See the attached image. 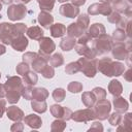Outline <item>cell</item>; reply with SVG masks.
<instances>
[{"mask_svg":"<svg viewBox=\"0 0 132 132\" xmlns=\"http://www.w3.org/2000/svg\"><path fill=\"white\" fill-rule=\"evenodd\" d=\"M23 130H24V124L21 121H16L10 127V131H12V132H15V131L18 132V131H23Z\"/></svg>","mask_w":132,"mask_h":132,"instance_id":"48","label":"cell"},{"mask_svg":"<svg viewBox=\"0 0 132 132\" xmlns=\"http://www.w3.org/2000/svg\"><path fill=\"white\" fill-rule=\"evenodd\" d=\"M101 3H109V0H99Z\"/></svg>","mask_w":132,"mask_h":132,"instance_id":"57","label":"cell"},{"mask_svg":"<svg viewBox=\"0 0 132 132\" xmlns=\"http://www.w3.org/2000/svg\"><path fill=\"white\" fill-rule=\"evenodd\" d=\"M28 27L24 23H6L3 22L0 24V42L6 45H10L13 38L24 35Z\"/></svg>","mask_w":132,"mask_h":132,"instance_id":"1","label":"cell"},{"mask_svg":"<svg viewBox=\"0 0 132 132\" xmlns=\"http://www.w3.org/2000/svg\"><path fill=\"white\" fill-rule=\"evenodd\" d=\"M110 52L112 58L117 60H125L129 53V51L125 45V42H112Z\"/></svg>","mask_w":132,"mask_h":132,"instance_id":"12","label":"cell"},{"mask_svg":"<svg viewBox=\"0 0 132 132\" xmlns=\"http://www.w3.org/2000/svg\"><path fill=\"white\" fill-rule=\"evenodd\" d=\"M55 48H56V44L52 38L43 36L41 39H39V52H38V54L42 58L46 59L47 61L50 60L51 54L54 53Z\"/></svg>","mask_w":132,"mask_h":132,"instance_id":"8","label":"cell"},{"mask_svg":"<svg viewBox=\"0 0 132 132\" xmlns=\"http://www.w3.org/2000/svg\"><path fill=\"white\" fill-rule=\"evenodd\" d=\"M37 21L41 25V27H43L44 29H50V27L54 23V16L47 11L40 10V12L38 13Z\"/></svg>","mask_w":132,"mask_h":132,"instance_id":"19","label":"cell"},{"mask_svg":"<svg viewBox=\"0 0 132 132\" xmlns=\"http://www.w3.org/2000/svg\"><path fill=\"white\" fill-rule=\"evenodd\" d=\"M48 64V61L46 60V59H44V58H42L39 54H38V57L32 62V64L30 65L32 68H33V70L35 71V72H38V73H40L41 72V70L46 66Z\"/></svg>","mask_w":132,"mask_h":132,"instance_id":"28","label":"cell"},{"mask_svg":"<svg viewBox=\"0 0 132 132\" xmlns=\"http://www.w3.org/2000/svg\"><path fill=\"white\" fill-rule=\"evenodd\" d=\"M71 120L75 121V122H82V123H87L89 121L95 120V113L93 108H85V109H79L76 110L74 112H72V117Z\"/></svg>","mask_w":132,"mask_h":132,"instance_id":"10","label":"cell"},{"mask_svg":"<svg viewBox=\"0 0 132 132\" xmlns=\"http://www.w3.org/2000/svg\"><path fill=\"white\" fill-rule=\"evenodd\" d=\"M67 1H69V0H58V2H60V3H64V2H67Z\"/></svg>","mask_w":132,"mask_h":132,"instance_id":"58","label":"cell"},{"mask_svg":"<svg viewBox=\"0 0 132 132\" xmlns=\"http://www.w3.org/2000/svg\"><path fill=\"white\" fill-rule=\"evenodd\" d=\"M23 120H24V123L32 129H39L42 126L41 118L35 113H30V114L24 117Z\"/></svg>","mask_w":132,"mask_h":132,"instance_id":"17","label":"cell"},{"mask_svg":"<svg viewBox=\"0 0 132 132\" xmlns=\"http://www.w3.org/2000/svg\"><path fill=\"white\" fill-rule=\"evenodd\" d=\"M122 117H123V113L118 112V111H114L113 113H111V114L108 116V122H109V124H110L111 126L117 127V126L121 123Z\"/></svg>","mask_w":132,"mask_h":132,"instance_id":"40","label":"cell"},{"mask_svg":"<svg viewBox=\"0 0 132 132\" xmlns=\"http://www.w3.org/2000/svg\"><path fill=\"white\" fill-rule=\"evenodd\" d=\"M26 34L29 38H31L33 40H39L43 37L44 32L39 26H32V27H29L27 29Z\"/></svg>","mask_w":132,"mask_h":132,"instance_id":"23","label":"cell"},{"mask_svg":"<svg viewBox=\"0 0 132 132\" xmlns=\"http://www.w3.org/2000/svg\"><path fill=\"white\" fill-rule=\"evenodd\" d=\"M93 110L95 113V119L99 121H104L108 118L110 110H111V104L110 102L105 98L102 100H99L95 103L93 106Z\"/></svg>","mask_w":132,"mask_h":132,"instance_id":"6","label":"cell"},{"mask_svg":"<svg viewBox=\"0 0 132 132\" xmlns=\"http://www.w3.org/2000/svg\"><path fill=\"white\" fill-rule=\"evenodd\" d=\"M1 9H2V3L0 2V11H1Z\"/></svg>","mask_w":132,"mask_h":132,"instance_id":"61","label":"cell"},{"mask_svg":"<svg viewBox=\"0 0 132 132\" xmlns=\"http://www.w3.org/2000/svg\"><path fill=\"white\" fill-rule=\"evenodd\" d=\"M117 130L118 131H131L132 130V113L131 112H127L126 114H124L122 117L121 123L117 126Z\"/></svg>","mask_w":132,"mask_h":132,"instance_id":"20","label":"cell"},{"mask_svg":"<svg viewBox=\"0 0 132 132\" xmlns=\"http://www.w3.org/2000/svg\"><path fill=\"white\" fill-rule=\"evenodd\" d=\"M112 39L106 33L92 39V48L97 56H103L110 52L112 46Z\"/></svg>","mask_w":132,"mask_h":132,"instance_id":"4","label":"cell"},{"mask_svg":"<svg viewBox=\"0 0 132 132\" xmlns=\"http://www.w3.org/2000/svg\"><path fill=\"white\" fill-rule=\"evenodd\" d=\"M125 1H126V2H128L129 4H131V2H132V0H125Z\"/></svg>","mask_w":132,"mask_h":132,"instance_id":"60","label":"cell"},{"mask_svg":"<svg viewBox=\"0 0 132 132\" xmlns=\"http://www.w3.org/2000/svg\"><path fill=\"white\" fill-rule=\"evenodd\" d=\"M27 14V7L25 4L16 3V4H10L7 8V16L10 21L16 22L20 20H23Z\"/></svg>","mask_w":132,"mask_h":132,"instance_id":"7","label":"cell"},{"mask_svg":"<svg viewBox=\"0 0 132 132\" xmlns=\"http://www.w3.org/2000/svg\"><path fill=\"white\" fill-rule=\"evenodd\" d=\"M55 1L56 0H37L39 7H40V10L47 11V12H51L54 9Z\"/></svg>","mask_w":132,"mask_h":132,"instance_id":"36","label":"cell"},{"mask_svg":"<svg viewBox=\"0 0 132 132\" xmlns=\"http://www.w3.org/2000/svg\"><path fill=\"white\" fill-rule=\"evenodd\" d=\"M97 71L105 76H120L125 71V65L119 61H112L110 58H101L97 60Z\"/></svg>","mask_w":132,"mask_h":132,"instance_id":"3","label":"cell"},{"mask_svg":"<svg viewBox=\"0 0 132 132\" xmlns=\"http://www.w3.org/2000/svg\"><path fill=\"white\" fill-rule=\"evenodd\" d=\"M5 97V87L4 84H0V99Z\"/></svg>","mask_w":132,"mask_h":132,"instance_id":"53","label":"cell"},{"mask_svg":"<svg viewBox=\"0 0 132 132\" xmlns=\"http://www.w3.org/2000/svg\"><path fill=\"white\" fill-rule=\"evenodd\" d=\"M48 62H50L51 66H53L54 68L55 67H60V66H62L64 64V57H63L62 54L56 53V54H54L53 56L50 57Z\"/></svg>","mask_w":132,"mask_h":132,"instance_id":"33","label":"cell"},{"mask_svg":"<svg viewBox=\"0 0 132 132\" xmlns=\"http://www.w3.org/2000/svg\"><path fill=\"white\" fill-rule=\"evenodd\" d=\"M108 92L113 96H120L123 92V86L118 79H111L108 84Z\"/></svg>","mask_w":132,"mask_h":132,"instance_id":"25","label":"cell"},{"mask_svg":"<svg viewBox=\"0 0 132 132\" xmlns=\"http://www.w3.org/2000/svg\"><path fill=\"white\" fill-rule=\"evenodd\" d=\"M80 66V72L87 77H94L97 73V59H90L86 57H81L77 60Z\"/></svg>","mask_w":132,"mask_h":132,"instance_id":"5","label":"cell"},{"mask_svg":"<svg viewBox=\"0 0 132 132\" xmlns=\"http://www.w3.org/2000/svg\"><path fill=\"white\" fill-rule=\"evenodd\" d=\"M89 131H103V126L100 123V121H96L91 125Z\"/></svg>","mask_w":132,"mask_h":132,"instance_id":"49","label":"cell"},{"mask_svg":"<svg viewBox=\"0 0 132 132\" xmlns=\"http://www.w3.org/2000/svg\"><path fill=\"white\" fill-rule=\"evenodd\" d=\"M48 97V91L45 88H33L32 92V100L43 101Z\"/></svg>","mask_w":132,"mask_h":132,"instance_id":"30","label":"cell"},{"mask_svg":"<svg viewBox=\"0 0 132 132\" xmlns=\"http://www.w3.org/2000/svg\"><path fill=\"white\" fill-rule=\"evenodd\" d=\"M5 53H6L5 44H3V43H1V42H0V56H1V55H3V54H5Z\"/></svg>","mask_w":132,"mask_h":132,"instance_id":"54","label":"cell"},{"mask_svg":"<svg viewBox=\"0 0 132 132\" xmlns=\"http://www.w3.org/2000/svg\"><path fill=\"white\" fill-rule=\"evenodd\" d=\"M0 78H1V73H0Z\"/></svg>","mask_w":132,"mask_h":132,"instance_id":"62","label":"cell"},{"mask_svg":"<svg viewBox=\"0 0 132 132\" xmlns=\"http://www.w3.org/2000/svg\"><path fill=\"white\" fill-rule=\"evenodd\" d=\"M0 2H1L2 4H6V5H10V4H12V2H13V0H0Z\"/></svg>","mask_w":132,"mask_h":132,"instance_id":"55","label":"cell"},{"mask_svg":"<svg viewBox=\"0 0 132 132\" xmlns=\"http://www.w3.org/2000/svg\"><path fill=\"white\" fill-rule=\"evenodd\" d=\"M50 111L53 117L57 119H63V116L65 112V106H61L59 104H53L50 107Z\"/></svg>","mask_w":132,"mask_h":132,"instance_id":"34","label":"cell"},{"mask_svg":"<svg viewBox=\"0 0 132 132\" xmlns=\"http://www.w3.org/2000/svg\"><path fill=\"white\" fill-rule=\"evenodd\" d=\"M54 100L56 102H62L65 97H66V91L63 89V88H56L54 91H53V94H52Z\"/></svg>","mask_w":132,"mask_h":132,"instance_id":"39","label":"cell"},{"mask_svg":"<svg viewBox=\"0 0 132 132\" xmlns=\"http://www.w3.org/2000/svg\"><path fill=\"white\" fill-rule=\"evenodd\" d=\"M29 70H30V65L27 64V63H25V62H21V63H19V64L16 65V67H15V71H16V73L20 74V75H22V76H23L24 74H26Z\"/></svg>","mask_w":132,"mask_h":132,"instance_id":"45","label":"cell"},{"mask_svg":"<svg viewBox=\"0 0 132 132\" xmlns=\"http://www.w3.org/2000/svg\"><path fill=\"white\" fill-rule=\"evenodd\" d=\"M81 102L84 103V105L86 107H89V108H92L95 103L97 102V99L95 97V95L91 92H84L82 95H81Z\"/></svg>","mask_w":132,"mask_h":132,"instance_id":"27","label":"cell"},{"mask_svg":"<svg viewBox=\"0 0 132 132\" xmlns=\"http://www.w3.org/2000/svg\"><path fill=\"white\" fill-rule=\"evenodd\" d=\"M31 108L37 112V113H43L46 111L47 109V104L45 102V100L43 101H39V100H32L31 101Z\"/></svg>","mask_w":132,"mask_h":132,"instance_id":"31","label":"cell"},{"mask_svg":"<svg viewBox=\"0 0 132 132\" xmlns=\"http://www.w3.org/2000/svg\"><path fill=\"white\" fill-rule=\"evenodd\" d=\"M92 93L95 95L97 101L106 98V91H105L103 88H101V87H96V88H94V89L92 90Z\"/></svg>","mask_w":132,"mask_h":132,"instance_id":"44","label":"cell"},{"mask_svg":"<svg viewBox=\"0 0 132 132\" xmlns=\"http://www.w3.org/2000/svg\"><path fill=\"white\" fill-rule=\"evenodd\" d=\"M123 77L127 81H132V69H131V67H129L128 70L123 72Z\"/></svg>","mask_w":132,"mask_h":132,"instance_id":"50","label":"cell"},{"mask_svg":"<svg viewBox=\"0 0 132 132\" xmlns=\"http://www.w3.org/2000/svg\"><path fill=\"white\" fill-rule=\"evenodd\" d=\"M38 81V76L34 70H29L26 74L23 75V84L27 86H35Z\"/></svg>","mask_w":132,"mask_h":132,"instance_id":"29","label":"cell"},{"mask_svg":"<svg viewBox=\"0 0 132 132\" xmlns=\"http://www.w3.org/2000/svg\"><path fill=\"white\" fill-rule=\"evenodd\" d=\"M32 92H33L32 86L24 85L21 94H22V97H24L26 100H32Z\"/></svg>","mask_w":132,"mask_h":132,"instance_id":"46","label":"cell"},{"mask_svg":"<svg viewBox=\"0 0 132 132\" xmlns=\"http://www.w3.org/2000/svg\"><path fill=\"white\" fill-rule=\"evenodd\" d=\"M59 12L61 15H63L65 18L74 19L79 14V8H78V6H75L72 3H65L60 6Z\"/></svg>","mask_w":132,"mask_h":132,"instance_id":"13","label":"cell"},{"mask_svg":"<svg viewBox=\"0 0 132 132\" xmlns=\"http://www.w3.org/2000/svg\"><path fill=\"white\" fill-rule=\"evenodd\" d=\"M77 20H76V24L84 30V31H87L88 27H89V24H90V18L87 13H80L78 14L77 16Z\"/></svg>","mask_w":132,"mask_h":132,"instance_id":"35","label":"cell"},{"mask_svg":"<svg viewBox=\"0 0 132 132\" xmlns=\"http://www.w3.org/2000/svg\"><path fill=\"white\" fill-rule=\"evenodd\" d=\"M67 90L70 93H79L82 91V84L79 81H71L67 86Z\"/></svg>","mask_w":132,"mask_h":132,"instance_id":"41","label":"cell"},{"mask_svg":"<svg viewBox=\"0 0 132 132\" xmlns=\"http://www.w3.org/2000/svg\"><path fill=\"white\" fill-rule=\"evenodd\" d=\"M75 52L81 56V57H86V58H90V59H94L97 57V55L95 54V52L93 51L92 47H90L88 44H79V43H76L75 46Z\"/></svg>","mask_w":132,"mask_h":132,"instance_id":"16","label":"cell"},{"mask_svg":"<svg viewBox=\"0 0 132 132\" xmlns=\"http://www.w3.org/2000/svg\"><path fill=\"white\" fill-rule=\"evenodd\" d=\"M66 128V121L62 120V119H58L55 120L52 125H51V131L52 132H59V131H63Z\"/></svg>","mask_w":132,"mask_h":132,"instance_id":"38","label":"cell"},{"mask_svg":"<svg viewBox=\"0 0 132 132\" xmlns=\"http://www.w3.org/2000/svg\"><path fill=\"white\" fill-rule=\"evenodd\" d=\"M92 37L89 35V33L86 31L84 34H81L79 37H78V39L76 40V43H79V44H88L90 41H92Z\"/></svg>","mask_w":132,"mask_h":132,"instance_id":"47","label":"cell"},{"mask_svg":"<svg viewBox=\"0 0 132 132\" xmlns=\"http://www.w3.org/2000/svg\"><path fill=\"white\" fill-rule=\"evenodd\" d=\"M86 31H84L76 23H71L67 29H66V33H67V36H70V37H73V38H78L81 34H84Z\"/></svg>","mask_w":132,"mask_h":132,"instance_id":"24","label":"cell"},{"mask_svg":"<svg viewBox=\"0 0 132 132\" xmlns=\"http://www.w3.org/2000/svg\"><path fill=\"white\" fill-rule=\"evenodd\" d=\"M70 1H71V3H72L73 5H75V6H81V5H84V4L86 3L87 0H70Z\"/></svg>","mask_w":132,"mask_h":132,"instance_id":"52","label":"cell"},{"mask_svg":"<svg viewBox=\"0 0 132 132\" xmlns=\"http://www.w3.org/2000/svg\"><path fill=\"white\" fill-rule=\"evenodd\" d=\"M28 44H29V41H28V38L25 35H20V36L13 38L12 41H11V43H10L11 47L14 51H16V52H23V51H25L27 48Z\"/></svg>","mask_w":132,"mask_h":132,"instance_id":"15","label":"cell"},{"mask_svg":"<svg viewBox=\"0 0 132 132\" xmlns=\"http://www.w3.org/2000/svg\"><path fill=\"white\" fill-rule=\"evenodd\" d=\"M4 87L6 100L11 104L18 103L22 96L21 92L24 87L23 79L20 76H7Z\"/></svg>","mask_w":132,"mask_h":132,"instance_id":"2","label":"cell"},{"mask_svg":"<svg viewBox=\"0 0 132 132\" xmlns=\"http://www.w3.org/2000/svg\"><path fill=\"white\" fill-rule=\"evenodd\" d=\"M6 116L9 120L13 121V122H16V121H22L25 117L24 114V111L15 106V105H11V106H8L6 107Z\"/></svg>","mask_w":132,"mask_h":132,"instance_id":"14","label":"cell"},{"mask_svg":"<svg viewBox=\"0 0 132 132\" xmlns=\"http://www.w3.org/2000/svg\"><path fill=\"white\" fill-rule=\"evenodd\" d=\"M6 111V100L4 99H0V119L2 118L3 113Z\"/></svg>","mask_w":132,"mask_h":132,"instance_id":"51","label":"cell"},{"mask_svg":"<svg viewBox=\"0 0 132 132\" xmlns=\"http://www.w3.org/2000/svg\"><path fill=\"white\" fill-rule=\"evenodd\" d=\"M126 38H128V37H127L124 29L117 28L116 30H113L112 35H111V39L113 42H124L126 40Z\"/></svg>","mask_w":132,"mask_h":132,"instance_id":"32","label":"cell"},{"mask_svg":"<svg viewBox=\"0 0 132 132\" xmlns=\"http://www.w3.org/2000/svg\"><path fill=\"white\" fill-rule=\"evenodd\" d=\"M79 71H80V66H79V63L77 61L70 62L69 64H67L65 66V72H66V74L72 75V74H75V73H77Z\"/></svg>","mask_w":132,"mask_h":132,"instance_id":"37","label":"cell"},{"mask_svg":"<svg viewBox=\"0 0 132 132\" xmlns=\"http://www.w3.org/2000/svg\"><path fill=\"white\" fill-rule=\"evenodd\" d=\"M112 103H113L114 111H118V112H121V113L126 112V111L128 110V108H129V103H128V101H127L124 97H122L121 95L113 97Z\"/></svg>","mask_w":132,"mask_h":132,"instance_id":"18","label":"cell"},{"mask_svg":"<svg viewBox=\"0 0 132 132\" xmlns=\"http://www.w3.org/2000/svg\"><path fill=\"white\" fill-rule=\"evenodd\" d=\"M50 31L52 37L59 38V37H63L66 34V27L62 23H56V24H52V26L50 27Z\"/></svg>","mask_w":132,"mask_h":132,"instance_id":"22","label":"cell"},{"mask_svg":"<svg viewBox=\"0 0 132 132\" xmlns=\"http://www.w3.org/2000/svg\"><path fill=\"white\" fill-rule=\"evenodd\" d=\"M75 44H76V39L75 38L70 37V36H66V37L62 38V40L60 42V47L64 52H69L72 48H74Z\"/></svg>","mask_w":132,"mask_h":132,"instance_id":"26","label":"cell"},{"mask_svg":"<svg viewBox=\"0 0 132 132\" xmlns=\"http://www.w3.org/2000/svg\"><path fill=\"white\" fill-rule=\"evenodd\" d=\"M41 75L44 77V78H53L55 76V69L53 66L51 65H46L42 70H41Z\"/></svg>","mask_w":132,"mask_h":132,"instance_id":"43","label":"cell"},{"mask_svg":"<svg viewBox=\"0 0 132 132\" xmlns=\"http://www.w3.org/2000/svg\"><path fill=\"white\" fill-rule=\"evenodd\" d=\"M38 57V53H34V52H27L25 54H23L22 56V59H23V62L31 65L32 62Z\"/></svg>","mask_w":132,"mask_h":132,"instance_id":"42","label":"cell"},{"mask_svg":"<svg viewBox=\"0 0 132 132\" xmlns=\"http://www.w3.org/2000/svg\"><path fill=\"white\" fill-rule=\"evenodd\" d=\"M13 1H15L16 3H22V4H27V3H29V2H31L32 0H13Z\"/></svg>","mask_w":132,"mask_h":132,"instance_id":"56","label":"cell"},{"mask_svg":"<svg viewBox=\"0 0 132 132\" xmlns=\"http://www.w3.org/2000/svg\"><path fill=\"white\" fill-rule=\"evenodd\" d=\"M112 11V8L109 3H93L88 7V14L90 15H98L102 14L107 16Z\"/></svg>","mask_w":132,"mask_h":132,"instance_id":"9","label":"cell"},{"mask_svg":"<svg viewBox=\"0 0 132 132\" xmlns=\"http://www.w3.org/2000/svg\"><path fill=\"white\" fill-rule=\"evenodd\" d=\"M117 1H119V0H109V4H111L113 2H117Z\"/></svg>","mask_w":132,"mask_h":132,"instance_id":"59","label":"cell"},{"mask_svg":"<svg viewBox=\"0 0 132 132\" xmlns=\"http://www.w3.org/2000/svg\"><path fill=\"white\" fill-rule=\"evenodd\" d=\"M110 6H111L112 10H114L121 14H124V16H126V18H131V15H132L131 4H129L125 0H119L117 2H113L110 4Z\"/></svg>","mask_w":132,"mask_h":132,"instance_id":"11","label":"cell"},{"mask_svg":"<svg viewBox=\"0 0 132 132\" xmlns=\"http://www.w3.org/2000/svg\"><path fill=\"white\" fill-rule=\"evenodd\" d=\"M87 32L94 39V38H96V37L105 33V27L101 23H94V24H92L91 26L88 27Z\"/></svg>","mask_w":132,"mask_h":132,"instance_id":"21","label":"cell"}]
</instances>
